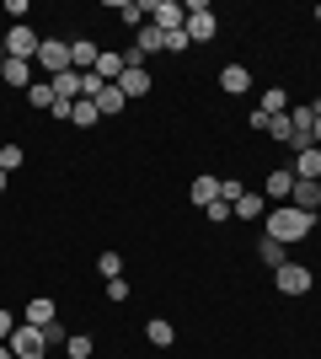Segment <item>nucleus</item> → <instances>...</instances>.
Here are the masks:
<instances>
[{
  "label": "nucleus",
  "mask_w": 321,
  "mask_h": 359,
  "mask_svg": "<svg viewBox=\"0 0 321 359\" xmlns=\"http://www.w3.org/2000/svg\"><path fill=\"white\" fill-rule=\"evenodd\" d=\"M311 231H316V215L294 210V204H273V210H268V236H273L278 247H290V241H306Z\"/></svg>",
  "instance_id": "1"
},
{
  "label": "nucleus",
  "mask_w": 321,
  "mask_h": 359,
  "mask_svg": "<svg viewBox=\"0 0 321 359\" xmlns=\"http://www.w3.org/2000/svg\"><path fill=\"white\" fill-rule=\"evenodd\" d=\"M38 43H43V38H38L27 22H11V27H6V38H0L6 60H38Z\"/></svg>",
  "instance_id": "2"
},
{
  "label": "nucleus",
  "mask_w": 321,
  "mask_h": 359,
  "mask_svg": "<svg viewBox=\"0 0 321 359\" xmlns=\"http://www.w3.org/2000/svg\"><path fill=\"white\" fill-rule=\"evenodd\" d=\"M6 344H11V354H16V359H43V354H48L43 327H32V322H16V332L6 338Z\"/></svg>",
  "instance_id": "3"
},
{
  "label": "nucleus",
  "mask_w": 321,
  "mask_h": 359,
  "mask_svg": "<svg viewBox=\"0 0 321 359\" xmlns=\"http://www.w3.org/2000/svg\"><path fill=\"white\" fill-rule=\"evenodd\" d=\"M145 16H150V27H161V32H183L187 6H183V0H150V6H145Z\"/></svg>",
  "instance_id": "4"
},
{
  "label": "nucleus",
  "mask_w": 321,
  "mask_h": 359,
  "mask_svg": "<svg viewBox=\"0 0 321 359\" xmlns=\"http://www.w3.org/2000/svg\"><path fill=\"white\" fill-rule=\"evenodd\" d=\"M183 32H187V43H209L214 32H220V22H214V11L204 6V0H193V6H187V22H183Z\"/></svg>",
  "instance_id": "5"
},
{
  "label": "nucleus",
  "mask_w": 321,
  "mask_h": 359,
  "mask_svg": "<svg viewBox=\"0 0 321 359\" xmlns=\"http://www.w3.org/2000/svg\"><path fill=\"white\" fill-rule=\"evenodd\" d=\"M273 285H278V295H306L311 285H316V273L311 269H300V263H284V269H273Z\"/></svg>",
  "instance_id": "6"
},
{
  "label": "nucleus",
  "mask_w": 321,
  "mask_h": 359,
  "mask_svg": "<svg viewBox=\"0 0 321 359\" xmlns=\"http://www.w3.org/2000/svg\"><path fill=\"white\" fill-rule=\"evenodd\" d=\"M38 70H48V81L64 75L70 70V43H64V38H43V43H38Z\"/></svg>",
  "instance_id": "7"
},
{
  "label": "nucleus",
  "mask_w": 321,
  "mask_h": 359,
  "mask_svg": "<svg viewBox=\"0 0 321 359\" xmlns=\"http://www.w3.org/2000/svg\"><path fill=\"white\" fill-rule=\"evenodd\" d=\"M290 194H294V172H284V166H278V172H268L262 198H268V204H290Z\"/></svg>",
  "instance_id": "8"
},
{
  "label": "nucleus",
  "mask_w": 321,
  "mask_h": 359,
  "mask_svg": "<svg viewBox=\"0 0 321 359\" xmlns=\"http://www.w3.org/2000/svg\"><path fill=\"white\" fill-rule=\"evenodd\" d=\"M294 177H300V182H321V145L294 150Z\"/></svg>",
  "instance_id": "9"
},
{
  "label": "nucleus",
  "mask_w": 321,
  "mask_h": 359,
  "mask_svg": "<svg viewBox=\"0 0 321 359\" xmlns=\"http://www.w3.org/2000/svg\"><path fill=\"white\" fill-rule=\"evenodd\" d=\"M118 91L129 97V102H134V97H145V91H150V70H145V65H129V70H123V81H118Z\"/></svg>",
  "instance_id": "10"
},
{
  "label": "nucleus",
  "mask_w": 321,
  "mask_h": 359,
  "mask_svg": "<svg viewBox=\"0 0 321 359\" xmlns=\"http://www.w3.org/2000/svg\"><path fill=\"white\" fill-rule=\"evenodd\" d=\"M22 322H32V327H48V322H59V306H54L48 295H38V300H27Z\"/></svg>",
  "instance_id": "11"
},
{
  "label": "nucleus",
  "mask_w": 321,
  "mask_h": 359,
  "mask_svg": "<svg viewBox=\"0 0 321 359\" xmlns=\"http://www.w3.org/2000/svg\"><path fill=\"white\" fill-rule=\"evenodd\" d=\"M97 60H102V48H97L92 38H76V43H70V70H97Z\"/></svg>",
  "instance_id": "12"
},
{
  "label": "nucleus",
  "mask_w": 321,
  "mask_h": 359,
  "mask_svg": "<svg viewBox=\"0 0 321 359\" xmlns=\"http://www.w3.org/2000/svg\"><path fill=\"white\" fill-rule=\"evenodd\" d=\"M230 215H236V220H268V198L262 194H241L236 204H230Z\"/></svg>",
  "instance_id": "13"
},
{
  "label": "nucleus",
  "mask_w": 321,
  "mask_h": 359,
  "mask_svg": "<svg viewBox=\"0 0 321 359\" xmlns=\"http://www.w3.org/2000/svg\"><path fill=\"white\" fill-rule=\"evenodd\" d=\"M220 91H230V97L252 91V70H246V65H225V70H220Z\"/></svg>",
  "instance_id": "14"
},
{
  "label": "nucleus",
  "mask_w": 321,
  "mask_h": 359,
  "mask_svg": "<svg viewBox=\"0 0 321 359\" xmlns=\"http://www.w3.org/2000/svg\"><path fill=\"white\" fill-rule=\"evenodd\" d=\"M290 204H294V210H306V215H316L321 210V182H300V177H294Z\"/></svg>",
  "instance_id": "15"
},
{
  "label": "nucleus",
  "mask_w": 321,
  "mask_h": 359,
  "mask_svg": "<svg viewBox=\"0 0 321 359\" xmlns=\"http://www.w3.org/2000/svg\"><path fill=\"white\" fill-rule=\"evenodd\" d=\"M123 70H129V60H123V54H113V48H102V60H97V75H102L107 86H118Z\"/></svg>",
  "instance_id": "16"
},
{
  "label": "nucleus",
  "mask_w": 321,
  "mask_h": 359,
  "mask_svg": "<svg viewBox=\"0 0 321 359\" xmlns=\"http://www.w3.org/2000/svg\"><path fill=\"white\" fill-rule=\"evenodd\" d=\"M0 81H6V86H16V91H27V86H32V60H6Z\"/></svg>",
  "instance_id": "17"
},
{
  "label": "nucleus",
  "mask_w": 321,
  "mask_h": 359,
  "mask_svg": "<svg viewBox=\"0 0 321 359\" xmlns=\"http://www.w3.org/2000/svg\"><path fill=\"white\" fill-rule=\"evenodd\" d=\"M54 86V102H80V75L76 70H64V75H54L48 81Z\"/></svg>",
  "instance_id": "18"
},
{
  "label": "nucleus",
  "mask_w": 321,
  "mask_h": 359,
  "mask_svg": "<svg viewBox=\"0 0 321 359\" xmlns=\"http://www.w3.org/2000/svg\"><path fill=\"white\" fill-rule=\"evenodd\" d=\"M123 107H129V97H123L118 86H102V91H97V113H102V118H118Z\"/></svg>",
  "instance_id": "19"
},
{
  "label": "nucleus",
  "mask_w": 321,
  "mask_h": 359,
  "mask_svg": "<svg viewBox=\"0 0 321 359\" xmlns=\"http://www.w3.org/2000/svg\"><path fill=\"white\" fill-rule=\"evenodd\" d=\"M145 338H150L155 348H171L177 344V327H171L166 316H150V322H145Z\"/></svg>",
  "instance_id": "20"
},
{
  "label": "nucleus",
  "mask_w": 321,
  "mask_h": 359,
  "mask_svg": "<svg viewBox=\"0 0 321 359\" xmlns=\"http://www.w3.org/2000/svg\"><path fill=\"white\" fill-rule=\"evenodd\" d=\"M187 198H193V204H199V210H209L214 198H220V177H209V172H204V177L193 182V188H187Z\"/></svg>",
  "instance_id": "21"
},
{
  "label": "nucleus",
  "mask_w": 321,
  "mask_h": 359,
  "mask_svg": "<svg viewBox=\"0 0 321 359\" xmlns=\"http://www.w3.org/2000/svg\"><path fill=\"white\" fill-rule=\"evenodd\" d=\"M257 113H268V118H284V113H290V97H284L278 86H268V91L257 97Z\"/></svg>",
  "instance_id": "22"
},
{
  "label": "nucleus",
  "mask_w": 321,
  "mask_h": 359,
  "mask_svg": "<svg viewBox=\"0 0 321 359\" xmlns=\"http://www.w3.org/2000/svg\"><path fill=\"white\" fill-rule=\"evenodd\" d=\"M139 60H145V54H155V48H166V32H161V27H150V22H145V27H139Z\"/></svg>",
  "instance_id": "23"
},
{
  "label": "nucleus",
  "mask_w": 321,
  "mask_h": 359,
  "mask_svg": "<svg viewBox=\"0 0 321 359\" xmlns=\"http://www.w3.org/2000/svg\"><path fill=\"white\" fill-rule=\"evenodd\" d=\"M113 11H118V22H123V27H145V6H139V0H118Z\"/></svg>",
  "instance_id": "24"
},
{
  "label": "nucleus",
  "mask_w": 321,
  "mask_h": 359,
  "mask_svg": "<svg viewBox=\"0 0 321 359\" xmlns=\"http://www.w3.org/2000/svg\"><path fill=\"white\" fill-rule=\"evenodd\" d=\"M257 257L268 263V269H284V263H290V257H284V247H278L273 236H262V241H257Z\"/></svg>",
  "instance_id": "25"
},
{
  "label": "nucleus",
  "mask_w": 321,
  "mask_h": 359,
  "mask_svg": "<svg viewBox=\"0 0 321 359\" xmlns=\"http://www.w3.org/2000/svg\"><path fill=\"white\" fill-rule=\"evenodd\" d=\"M97 273H102V279H123V257L118 252H102V257H97Z\"/></svg>",
  "instance_id": "26"
},
{
  "label": "nucleus",
  "mask_w": 321,
  "mask_h": 359,
  "mask_svg": "<svg viewBox=\"0 0 321 359\" xmlns=\"http://www.w3.org/2000/svg\"><path fill=\"white\" fill-rule=\"evenodd\" d=\"M64 354H70V359H92V354H97V344L86 338V332H76V338L64 344Z\"/></svg>",
  "instance_id": "27"
},
{
  "label": "nucleus",
  "mask_w": 321,
  "mask_h": 359,
  "mask_svg": "<svg viewBox=\"0 0 321 359\" xmlns=\"http://www.w3.org/2000/svg\"><path fill=\"white\" fill-rule=\"evenodd\" d=\"M97 118H102V113H97V102H76V113H70V123H76V129H92Z\"/></svg>",
  "instance_id": "28"
},
{
  "label": "nucleus",
  "mask_w": 321,
  "mask_h": 359,
  "mask_svg": "<svg viewBox=\"0 0 321 359\" xmlns=\"http://www.w3.org/2000/svg\"><path fill=\"white\" fill-rule=\"evenodd\" d=\"M27 102H32V107H54V86H48V81L27 86Z\"/></svg>",
  "instance_id": "29"
},
{
  "label": "nucleus",
  "mask_w": 321,
  "mask_h": 359,
  "mask_svg": "<svg viewBox=\"0 0 321 359\" xmlns=\"http://www.w3.org/2000/svg\"><path fill=\"white\" fill-rule=\"evenodd\" d=\"M22 166V145H0V172H16Z\"/></svg>",
  "instance_id": "30"
},
{
  "label": "nucleus",
  "mask_w": 321,
  "mask_h": 359,
  "mask_svg": "<svg viewBox=\"0 0 321 359\" xmlns=\"http://www.w3.org/2000/svg\"><path fill=\"white\" fill-rule=\"evenodd\" d=\"M241 194H246V182H236V177H220V198H225V204H236Z\"/></svg>",
  "instance_id": "31"
},
{
  "label": "nucleus",
  "mask_w": 321,
  "mask_h": 359,
  "mask_svg": "<svg viewBox=\"0 0 321 359\" xmlns=\"http://www.w3.org/2000/svg\"><path fill=\"white\" fill-rule=\"evenodd\" d=\"M268 135H273L278 145H290V113H284V118H268Z\"/></svg>",
  "instance_id": "32"
},
{
  "label": "nucleus",
  "mask_w": 321,
  "mask_h": 359,
  "mask_svg": "<svg viewBox=\"0 0 321 359\" xmlns=\"http://www.w3.org/2000/svg\"><path fill=\"white\" fill-rule=\"evenodd\" d=\"M107 300L123 306V300H129V279H107Z\"/></svg>",
  "instance_id": "33"
},
{
  "label": "nucleus",
  "mask_w": 321,
  "mask_h": 359,
  "mask_svg": "<svg viewBox=\"0 0 321 359\" xmlns=\"http://www.w3.org/2000/svg\"><path fill=\"white\" fill-rule=\"evenodd\" d=\"M187 48H193V43H187V32H166V54H187Z\"/></svg>",
  "instance_id": "34"
},
{
  "label": "nucleus",
  "mask_w": 321,
  "mask_h": 359,
  "mask_svg": "<svg viewBox=\"0 0 321 359\" xmlns=\"http://www.w3.org/2000/svg\"><path fill=\"white\" fill-rule=\"evenodd\" d=\"M204 215H209V220H230V204H225V198H214V204H209Z\"/></svg>",
  "instance_id": "35"
},
{
  "label": "nucleus",
  "mask_w": 321,
  "mask_h": 359,
  "mask_svg": "<svg viewBox=\"0 0 321 359\" xmlns=\"http://www.w3.org/2000/svg\"><path fill=\"white\" fill-rule=\"evenodd\" d=\"M11 332H16V316H11V311H0V344H6Z\"/></svg>",
  "instance_id": "36"
},
{
  "label": "nucleus",
  "mask_w": 321,
  "mask_h": 359,
  "mask_svg": "<svg viewBox=\"0 0 321 359\" xmlns=\"http://www.w3.org/2000/svg\"><path fill=\"white\" fill-rule=\"evenodd\" d=\"M311 145H321V113H316V123H311Z\"/></svg>",
  "instance_id": "37"
},
{
  "label": "nucleus",
  "mask_w": 321,
  "mask_h": 359,
  "mask_svg": "<svg viewBox=\"0 0 321 359\" xmlns=\"http://www.w3.org/2000/svg\"><path fill=\"white\" fill-rule=\"evenodd\" d=\"M6 188H11V172H0V194H6Z\"/></svg>",
  "instance_id": "38"
},
{
  "label": "nucleus",
  "mask_w": 321,
  "mask_h": 359,
  "mask_svg": "<svg viewBox=\"0 0 321 359\" xmlns=\"http://www.w3.org/2000/svg\"><path fill=\"white\" fill-rule=\"evenodd\" d=\"M0 359H16V354H11V344H0Z\"/></svg>",
  "instance_id": "39"
},
{
  "label": "nucleus",
  "mask_w": 321,
  "mask_h": 359,
  "mask_svg": "<svg viewBox=\"0 0 321 359\" xmlns=\"http://www.w3.org/2000/svg\"><path fill=\"white\" fill-rule=\"evenodd\" d=\"M0 70H6V48H0Z\"/></svg>",
  "instance_id": "40"
},
{
  "label": "nucleus",
  "mask_w": 321,
  "mask_h": 359,
  "mask_svg": "<svg viewBox=\"0 0 321 359\" xmlns=\"http://www.w3.org/2000/svg\"><path fill=\"white\" fill-rule=\"evenodd\" d=\"M316 22H321V6H316Z\"/></svg>",
  "instance_id": "41"
},
{
  "label": "nucleus",
  "mask_w": 321,
  "mask_h": 359,
  "mask_svg": "<svg viewBox=\"0 0 321 359\" xmlns=\"http://www.w3.org/2000/svg\"><path fill=\"white\" fill-rule=\"evenodd\" d=\"M311 107H316V113H321V102H311Z\"/></svg>",
  "instance_id": "42"
},
{
  "label": "nucleus",
  "mask_w": 321,
  "mask_h": 359,
  "mask_svg": "<svg viewBox=\"0 0 321 359\" xmlns=\"http://www.w3.org/2000/svg\"><path fill=\"white\" fill-rule=\"evenodd\" d=\"M316 273H321V269H316Z\"/></svg>",
  "instance_id": "43"
}]
</instances>
